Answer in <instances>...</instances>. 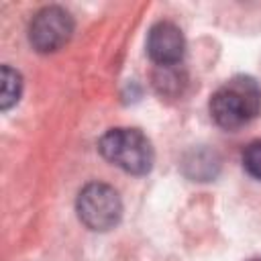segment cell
<instances>
[{"label": "cell", "instance_id": "obj_1", "mask_svg": "<svg viewBox=\"0 0 261 261\" xmlns=\"http://www.w3.org/2000/svg\"><path fill=\"white\" fill-rule=\"evenodd\" d=\"M261 112V86L249 75H234L210 96V114L226 130H237Z\"/></svg>", "mask_w": 261, "mask_h": 261}, {"label": "cell", "instance_id": "obj_2", "mask_svg": "<svg viewBox=\"0 0 261 261\" xmlns=\"http://www.w3.org/2000/svg\"><path fill=\"white\" fill-rule=\"evenodd\" d=\"M98 149L106 161L133 175H145L153 167V147L145 133L139 128H110L102 135Z\"/></svg>", "mask_w": 261, "mask_h": 261}, {"label": "cell", "instance_id": "obj_3", "mask_svg": "<svg viewBox=\"0 0 261 261\" xmlns=\"http://www.w3.org/2000/svg\"><path fill=\"white\" fill-rule=\"evenodd\" d=\"M75 210L80 220L90 230H110L118 224L122 216V202L118 192L102 181H92L84 186L77 194Z\"/></svg>", "mask_w": 261, "mask_h": 261}, {"label": "cell", "instance_id": "obj_4", "mask_svg": "<svg viewBox=\"0 0 261 261\" xmlns=\"http://www.w3.org/2000/svg\"><path fill=\"white\" fill-rule=\"evenodd\" d=\"M73 33V18L61 6L41 8L29 24V41L39 53H53L61 49Z\"/></svg>", "mask_w": 261, "mask_h": 261}, {"label": "cell", "instance_id": "obj_5", "mask_svg": "<svg viewBox=\"0 0 261 261\" xmlns=\"http://www.w3.org/2000/svg\"><path fill=\"white\" fill-rule=\"evenodd\" d=\"M184 51L186 39L179 27L169 20H159L151 27L147 35V53L155 63H159L161 67H171L181 61Z\"/></svg>", "mask_w": 261, "mask_h": 261}, {"label": "cell", "instance_id": "obj_6", "mask_svg": "<svg viewBox=\"0 0 261 261\" xmlns=\"http://www.w3.org/2000/svg\"><path fill=\"white\" fill-rule=\"evenodd\" d=\"M20 90H22V77L16 69H12L10 65H2L0 69V108L8 110L10 106H14L20 98Z\"/></svg>", "mask_w": 261, "mask_h": 261}, {"label": "cell", "instance_id": "obj_7", "mask_svg": "<svg viewBox=\"0 0 261 261\" xmlns=\"http://www.w3.org/2000/svg\"><path fill=\"white\" fill-rule=\"evenodd\" d=\"M243 167L245 171L255 177V179H261V139L249 143L243 151Z\"/></svg>", "mask_w": 261, "mask_h": 261}, {"label": "cell", "instance_id": "obj_8", "mask_svg": "<svg viewBox=\"0 0 261 261\" xmlns=\"http://www.w3.org/2000/svg\"><path fill=\"white\" fill-rule=\"evenodd\" d=\"M253 261H261V259H253Z\"/></svg>", "mask_w": 261, "mask_h": 261}]
</instances>
